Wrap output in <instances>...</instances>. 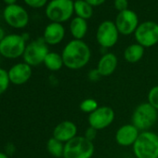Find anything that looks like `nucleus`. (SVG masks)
Listing matches in <instances>:
<instances>
[{
  "mask_svg": "<svg viewBox=\"0 0 158 158\" xmlns=\"http://www.w3.org/2000/svg\"><path fill=\"white\" fill-rule=\"evenodd\" d=\"M119 32L115 26V23L111 21L102 22L97 30L96 38L98 43L104 48L114 47L118 40Z\"/></svg>",
  "mask_w": 158,
  "mask_h": 158,
  "instance_id": "9d476101",
  "label": "nucleus"
},
{
  "mask_svg": "<svg viewBox=\"0 0 158 158\" xmlns=\"http://www.w3.org/2000/svg\"><path fill=\"white\" fill-rule=\"evenodd\" d=\"M114 8L119 11H124L128 9V1L127 0H114Z\"/></svg>",
  "mask_w": 158,
  "mask_h": 158,
  "instance_id": "bb28decb",
  "label": "nucleus"
},
{
  "mask_svg": "<svg viewBox=\"0 0 158 158\" xmlns=\"http://www.w3.org/2000/svg\"><path fill=\"white\" fill-rule=\"evenodd\" d=\"M115 26L119 34L128 35L135 33L139 26L138 15L131 10H126L117 14L115 19Z\"/></svg>",
  "mask_w": 158,
  "mask_h": 158,
  "instance_id": "9b49d317",
  "label": "nucleus"
},
{
  "mask_svg": "<svg viewBox=\"0 0 158 158\" xmlns=\"http://www.w3.org/2000/svg\"><path fill=\"white\" fill-rule=\"evenodd\" d=\"M85 1H87L93 8V7H98V6L102 5L105 2V0H85Z\"/></svg>",
  "mask_w": 158,
  "mask_h": 158,
  "instance_id": "c85d7f7f",
  "label": "nucleus"
},
{
  "mask_svg": "<svg viewBox=\"0 0 158 158\" xmlns=\"http://www.w3.org/2000/svg\"><path fill=\"white\" fill-rule=\"evenodd\" d=\"M49 50L48 44L43 38H38L26 46L23 58L24 62L30 66H37L41 63H44L45 58Z\"/></svg>",
  "mask_w": 158,
  "mask_h": 158,
  "instance_id": "0eeeda50",
  "label": "nucleus"
},
{
  "mask_svg": "<svg viewBox=\"0 0 158 158\" xmlns=\"http://www.w3.org/2000/svg\"><path fill=\"white\" fill-rule=\"evenodd\" d=\"M26 41L22 35L10 34L0 42V56L6 59H17L23 55Z\"/></svg>",
  "mask_w": 158,
  "mask_h": 158,
  "instance_id": "423d86ee",
  "label": "nucleus"
},
{
  "mask_svg": "<svg viewBox=\"0 0 158 158\" xmlns=\"http://www.w3.org/2000/svg\"><path fill=\"white\" fill-rule=\"evenodd\" d=\"M114 120V112L109 106L99 107L89 115V126L97 130L108 127Z\"/></svg>",
  "mask_w": 158,
  "mask_h": 158,
  "instance_id": "f8f14e48",
  "label": "nucleus"
},
{
  "mask_svg": "<svg viewBox=\"0 0 158 158\" xmlns=\"http://www.w3.org/2000/svg\"><path fill=\"white\" fill-rule=\"evenodd\" d=\"M73 10L77 17L88 20L92 17L93 9L85 0H75L73 2Z\"/></svg>",
  "mask_w": 158,
  "mask_h": 158,
  "instance_id": "aec40b11",
  "label": "nucleus"
},
{
  "mask_svg": "<svg viewBox=\"0 0 158 158\" xmlns=\"http://www.w3.org/2000/svg\"><path fill=\"white\" fill-rule=\"evenodd\" d=\"M144 54V48L139 44H131L124 51V58L129 63H136L139 61Z\"/></svg>",
  "mask_w": 158,
  "mask_h": 158,
  "instance_id": "6ab92c4d",
  "label": "nucleus"
},
{
  "mask_svg": "<svg viewBox=\"0 0 158 158\" xmlns=\"http://www.w3.org/2000/svg\"><path fill=\"white\" fill-rule=\"evenodd\" d=\"M117 63V57L114 53H106L100 59L97 71L101 76H110L115 71Z\"/></svg>",
  "mask_w": 158,
  "mask_h": 158,
  "instance_id": "f3484780",
  "label": "nucleus"
},
{
  "mask_svg": "<svg viewBox=\"0 0 158 158\" xmlns=\"http://www.w3.org/2000/svg\"><path fill=\"white\" fill-rule=\"evenodd\" d=\"M6 33H5V30L2 28V27H0V42H1L5 37H6Z\"/></svg>",
  "mask_w": 158,
  "mask_h": 158,
  "instance_id": "c756f323",
  "label": "nucleus"
},
{
  "mask_svg": "<svg viewBox=\"0 0 158 158\" xmlns=\"http://www.w3.org/2000/svg\"><path fill=\"white\" fill-rule=\"evenodd\" d=\"M23 1L27 6L33 9H40L48 5V0H23Z\"/></svg>",
  "mask_w": 158,
  "mask_h": 158,
  "instance_id": "a878e982",
  "label": "nucleus"
},
{
  "mask_svg": "<svg viewBox=\"0 0 158 158\" xmlns=\"http://www.w3.org/2000/svg\"><path fill=\"white\" fill-rule=\"evenodd\" d=\"M139 135V130L132 124L122 126L115 133V140L120 146H130L135 143Z\"/></svg>",
  "mask_w": 158,
  "mask_h": 158,
  "instance_id": "4468645a",
  "label": "nucleus"
},
{
  "mask_svg": "<svg viewBox=\"0 0 158 158\" xmlns=\"http://www.w3.org/2000/svg\"><path fill=\"white\" fill-rule=\"evenodd\" d=\"M73 12V0H51L46 7V16L51 23H62L68 21Z\"/></svg>",
  "mask_w": 158,
  "mask_h": 158,
  "instance_id": "20e7f679",
  "label": "nucleus"
},
{
  "mask_svg": "<svg viewBox=\"0 0 158 158\" xmlns=\"http://www.w3.org/2000/svg\"><path fill=\"white\" fill-rule=\"evenodd\" d=\"M97 129H95V128H93V127H89L87 130H86V132H85V138L86 139H88L89 140H90V141H93V139L96 138V134H97Z\"/></svg>",
  "mask_w": 158,
  "mask_h": 158,
  "instance_id": "cd10ccee",
  "label": "nucleus"
},
{
  "mask_svg": "<svg viewBox=\"0 0 158 158\" xmlns=\"http://www.w3.org/2000/svg\"><path fill=\"white\" fill-rule=\"evenodd\" d=\"M158 118L157 110L149 102H144L137 106L132 114V125L139 130L147 131L152 127Z\"/></svg>",
  "mask_w": 158,
  "mask_h": 158,
  "instance_id": "39448f33",
  "label": "nucleus"
},
{
  "mask_svg": "<svg viewBox=\"0 0 158 158\" xmlns=\"http://www.w3.org/2000/svg\"><path fill=\"white\" fill-rule=\"evenodd\" d=\"M16 1H17V0H3V2H4V3H6V4H7V6L16 4Z\"/></svg>",
  "mask_w": 158,
  "mask_h": 158,
  "instance_id": "7c9ffc66",
  "label": "nucleus"
},
{
  "mask_svg": "<svg viewBox=\"0 0 158 158\" xmlns=\"http://www.w3.org/2000/svg\"><path fill=\"white\" fill-rule=\"evenodd\" d=\"M22 35H23V37L24 38V40H25V41H27V40L29 39V35H28V34L24 33V34H23Z\"/></svg>",
  "mask_w": 158,
  "mask_h": 158,
  "instance_id": "473e14b6",
  "label": "nucleus"
},
{
  "mask_svg": "<svg viewBox=\"0 0 158 158\" xmlns=\"http://www.w3.org/2000/svg\"><path fill=\"white\" fill-rule=\"evenodd\" d=\"M47 150L52 156L56 158H60V157H63L64 144L63 142L52 137L47 142Z\"/></svg>",
  "mask_w": 158,
  "mask_h": 158,
  "instance_id": "4be33fe9",
  "label": "nucleus"
},
{
  "mask_svg": "<svg viewBox=\"0 0 158 158\" xmlns=\"http://www.w3.org/2000/svg\"><path fill=\"white\" fill-rule=\"evenodd\" d=\"M65 35V29L61 23H50L44 30L43 39L48 45H57L62 41Z\"/></svg>",
  "mask_w": 158,
  "mask_h": 158,
  "instance_id": "dca6fc26",
  "label": "nucleus"
},
{
  "mask_svg": "<svg viewBox=\"0 0 158 158\" xmlns=\"http://www.w3.org/2000/svg\"><path fill=\"white\" fill-rule=\"evenodd\" d=\"M8 73L11 84L16 86L24 85L30 80L32 76V66L25 63L24 61L19 62L12 65L8 71Z\"/></svg>",
  "mask_w": 158,
  "mask_h": 158,
  "instance_id": "ddd939ff",
  "label": "nucleus"
},
{
  "mask_svg": "<svg viewBox=\"0 0 158 158\" xmlns=\"http://www.w3.org/2000/svg\"><path fill=\"white\" fill-rule=\"evenodd\" d=\"M148 102L158 111V86L150 89L148 93Z\"/></svg>",
  "mask_w": 158,
  "mask_h": 158,
  "instance_id": "393cba45",
  "label": "nucleus"
},
{
  "mask_svg": "<svg viewBox=\"0 0 158 158\" xmlns=\"http://www.w3.org/2000/svg\"><path fill=\"white\" fill-rule=\"evenodd\" d=\"M76 134H77L76 125L69 120H65L59 123L53 129V138L65 143L71 140L72 139L75 138L77 136Z\"/></svg>",
  "mask_w": 158,
  "mask_h": 158,
  "instance_id": "2eb2a0df",
  "label": "nucleus"
},
{
  "mask_svg": "<svg viewBox=\"0 0 158 158\" xmlns=\"http://www.w3.org/2000/svg\"><path fill=\"white\" fill-rule=\"evenodd\" d=\"M89 47L82 40L73 39L63 48L61 57L64 66L71 70H79L85 67L90 60Z\"/></svg>",
  "mask_w": 158,
  "mask_h": 158,
  "instance_id": "f257e3e1",
  "label": "nucleus"
},
{
  "mask_svg": "<svg viewBox=\"0 0 158 158\" xmlns=\"http://www.w3.org/2000/svg\"><path fill=\"white\" fill-rule=\"evenodd\" d=\"M3 17L5 22L15 29L24 28L29 23L28 12L17 4L7 6L3 10Z\"/></svg>",
  "mask_w": 158,
  "mask_h": 158,
  "instance_id": "1a4fd4ad",
  "label": "nucleus"
},
{
  "mask_svg": "<svg viewBox=\"0 0 158 158\" xmlns=\"http://www.w3.org/2000/svg\"><path fill=\"white\" fill-rule=\"evenodd\" d=\"M70 31L74 39L82 40L88 32L87 20H84L79 17L73 18L70 23Z\"/></svg>",
  "mask_w": 158,
  "mask_h": 158,
  "instance_id": "a211bd4d",
  "label": "nucleus"
},
{
  "mask_svg": "<svg viewBox=\"0 0 158 158\" xmlns=\"http://www.w3.org/2000/svg\"><path fill=\"white\" fill-rule=\"evenodd\" d=\"M44 64L49 71L52 72L60 71L64 65L61 55L57 52H48V54L45 58Z\"/></svg>",
  "mask_w": 158,
  "mask_h": 158,
  "instance_id": "412c9836",
  "label": "nucleus"
},
{
  "mask_svg": "<svg viewBox=\"0 0 158 158\" xmlns=\"http://www.w3.org/2000/svg\"><path fill=\"white\" fill-rule=\"evenodd\" d=\"M135 38L143 48H151L158 43V23L147 21L139 24L135 31Z\"/></svg>",
  "mask_w": 158,
  "mask_h": 158,
  "instance_id": "6e6552de",
  "label": "nucleus"
},
{
  "mask_svg": "<svg viewBox=\"0 0 158 158\" xmlns=\"http://www.w3.org/2000/svg\"><path fill=\"white\" fill-rule=\"evenodd\" d=\"M0 158H10V157H9L8 154H6L5 152H0Z\"/></svg>",
  "mask_w": 158,
  "mask_h": 158,
  "instance_id": "2f4dec72",
  "label": "nucleus"
},
{
  "mask_svg": "<svg viewBox=\"0 0 158 158\" xmlns=\"http://www.w3.org/2000/svg\"><path fill=\"white\" fill-rule=\"evenodd\" d=\"M137 158H158V135L152 131H142L133 144Z\"/></svg>",
  "mask_w": 158,
  "mask_h": 158,
  "instance_id": "f03ea898",
  "label": "nucleus"
},
{
  "mask_svg": "<svg viewBox=\"0 0 158 158\" xmlns=\"http://www.w3.org/2000/svg\"><path fill=\"white\" fill-rule=\"evenodd\" d=\"M94 150L92 141L84 136H76L64 143L63 158H91Z\"/></svg>",
  "mask_w": 158,
  "mask_h": 158,
  "instance_id": "7ed1b4c3",
  "label": "nucleus"
},
{
  "mask_svg": "<svg viewBox=\"0 0 158 158\" xmlns=\"http://www.w3.org/2000/svg\"><path fill=\"white\" fill-rule=\"evenodd\" d=\"M79 108H80V110L82 112L90 114L91 113H93L94 111H96L99 108V104H98L96 100L89 98V99L84 100L80 103V105H79Z\"/></svg>",
  "mask_w": 158,
  "mask_h": 158,
  "instance_id": "5701e85b",
  "label": "nucleus"
},
{
  "mask_svg": "<svg viewBox=\"0 0 158 158\" xmlns=\"http://www.w3.org/2000/svg\"><path fill=\"white\" fill-rule=\"evenodd\" d=\"M10 84V81L8 71L0 67V95L4 94L8 90Z\"/></svg>",
  "mask_w": 158,
  "mask_h": 158,
  "instance_id": "b1692460",
  "label": "nucleus"
}]
</instances>
